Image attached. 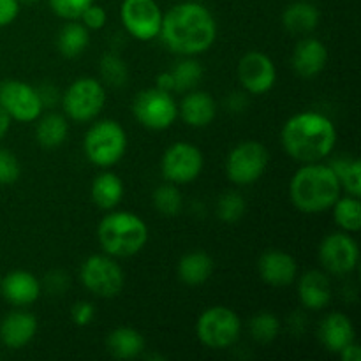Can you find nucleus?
Segmentation results:
<instances>
[{
  "mask_svg": "<svg viewBox=\"0 0 361 361\" xmlns=\"http://www.w3.org/2000/svg\"><path fill=\"white\" fill-rule=\"evenodd\" d=\"M159 37L176 55L197 56L208 51L217 39V23L207 6L182 2L162 14Z\"/></svg>",
  "mask_w": 361,
  "mask_h": 361,
  "instance_id": "nucleus-1",
  "label": "nucleus"
},
{
  "mask_svg": "<svg viewBox=\"0 0 361 361\" xmlns=\"http://www.w3.org/2000/svg\"><path fill=\"white\" fill-rule=\"evenodd\" d=\"M281 141L286 154L295 161L321 162L337 145V129L323 113L302 111L284 123Z\"/></svg>",
  "mask_w": 361,
  "mask_h": 361,
  "instance_id": "nucleus-2",
  "label": "nucleus"
},
{
  "mask_svg": "<svg viewBox=\"0 0 361 361\" xmlns=\"http://www.w3.org/2000/svg\"><path fill=\"white\" fill-rule=\"evenodd\" d=\"M341 192L342 187L334 168L321 162L303 164L289 182L291 203L302 214L314 215L331 210Z\"/></svg>",
  "mask_w": 361,
  "mask_h": 361,
  "instance_id": "nucleus-3",
  "label": "nucleus"
},
{
  "mask_svg": "<svg viewBox=\"0 0 361 361\" xmlns=\"http://www.w3.org/2000/svg\"><path fill=\"white\" fill-rule=\"evenodd\" d=\"M99 245L111 257H130L143 250L148 242V226L133 212H113L104 215L97 228Z\"/></svg>",
  "mask_w": 361,
  "mask_h": 361,
  "instance_id": "nucleus-4",
  "label": "nucleus"
},
{
  "mask_svg": "<svg viewBox=\"0 0 361 361\" xmlns=\"http://www.w3.org/2000/svg\"><path fill=\"white\" fill-rule=\"evenodd\" d=\"M83 150L88 161L97 168H113L127 152L126 129L115 120L95 122L85 134Z\"/></svg>",
  "mask_w": 361,
  "mask_h": 361,
  "instance_id": "nucleus-5",
  "label": "nucleus"
},
{
  "mask_svg": "<svg viewBox=\"0 0 361 361\" xmlns=\"http://www.w3.org/2000/svg\"><path fill=\"white\" fill-rule=\"evenodd\" d=\"M240 334H242V321L238 314L229 307H210L197 317V341L212 351L233 348L238 342Z\"/></svg>",
  "mask_w": 361,
  "mask_h": 361,
  "instance_id": "nucleus-6",
  "label": "nucleus"
},
{
  "mask_svg": "<svg viewBox=\"0 0 361 361\" xmlns=\"http://www.w3.org/2000/svg\"><path fill=\"white\" fill-rule=\"evenodd\" d=\"M80 281L92 295L99 298H113L122 293L126 274L115 257L108 254H94L81 263Z\"/></svg>",
  "mask_w": 361,
  "mask_h": 361,
  "instance_id": "nucleus-7",
  "label": "nucleus"
},
{
  "mask_svg": "<svg viewBox=\"0 0 361 361\" xmlns=\"http://www.w3.org/2000/svg\"><path fill=\"white\" fill-rule=\"evenodd\" d=\"M133 113L147 129L166 130L178 118V104L171 92L157 87L145 88L134 99Z\"/></svg>",
  "mask_w": 361,
  "mask_h": 361,
  "instance_id": "nucleus-8",
  "label": "nucleus"
},
{
  "mask_svg": "<svg viewBox=\"0 0 361 361\" xmlns=\"http://www.w3.org/2000/svg\"><path fill=\"white\" fill-rule=\"evenodd\" d=\"M270 162L267 147L259 141H242L226 159V175L235 185H252L264 175Z\"/></svg>",
  "mask_w": 361,
  "mask_h": 361,
  "instance_id": "nucleus-9",
  "label": "nucleus"
},
{
  "mask_svg": "<svg viewBox=\"0 0 361 361\" xmlns=\"http://www.w3.org/2000/svg\"><path fill=\"white\" fill-rule=\"evenodd\" d=\"M63 111L74 122H90L106 104L104 85L94 78H78L69 85L62 97Z\"/></svg>",
  "mask_w": 361,
  "mask_h": 361,
  "instance_id": "nucleus-10",
  "label": "nucleus"
},
{
  "mask_svg": "<svg viewBox=\"0 0 361 361\" xmlns=\"http://www.w3.org/2000/svg\"><path fill=\"white\" fill-rule=\"evenodd\" d=\"M204 166L200 148L187 141H178L168 147L161 159V173L166 182L187 185L201 175Z\"/></svg>",
  "mask_w": 361,
  "mask_h": 361,
  "instance_id": "nucleus-11",
  "label": "nucleus"
},
{
  "mask_svg": "<svg viewBox=\"0 0 361 361\" xmlns=\"http://www.w3.org/2000/svg\"><path fill=\"white\" fill-rule=\"evenodd\" d=\"M0 108L16 122L30 123L42 115L41 95L37 88L21 80L0 81Z\"/></svg>",
  "mask_w": 361,
  "mask_h": 361,
  "instance_id": "nucleus-12",
  "label": "nucleus"
},
{
  "mask_svg": "<svg viewBox=\"0 0 361 361\" xmlns=\"http://www.w3.org/2000/svg\"><path fill=\"white\" fill-rule=\"evenodd\" d=\"M120 18L126 30L137 41H154L161 34L162 11L155 0H123Z\"/></svg>",
  "mask_w": 361,
  "mask_h": 361,
  "instance_id": "nucleus-13",
  "label": "nucleus"
},
{
  "mask_svg": "<svg viewBox=\"0 0 361 361\" xmlns=\"http://www.w3.org/2000/svg\"><path fill=\"white\" fill-rule=\"evenodd\" d=\"M319 261L331 275H349L360 261V249L356 240L345 231L324 236L319 245Z\"/></svg>",
  "mask_w": 361,
  "mask_h": 361,
  "instance_id": "nucleus-14",
  "label": "nucleus"
},
{
  "mask_svg": "<svg viewBox=\"0 0 361 361\" xmlns=\"http://www.w3.org/2000/svg\"><path fill=\"white\" fill-rule=\"evenodd\" d=\"M236 73L243 92L250 95L267 94L277 83V67L263 51L245 53L240 59Z\"/></svg>",
  "mask_w": 361,
  "mask_h": 361,
  "instance_id": "nucleus-15",
  "label": "nucleus"
},
{
  "mask_svg": "<svg viewBox=\"0 0 361 361\" xmlns=\"http://www.w3.org/2000/svg\"><path fill=\"white\" fill-rule=\"evenodd\" d=\"M257 271L261 281L271 288H286L298 277V263L289 252L270 249L261 254L257 261Z\"/></svg>",
  "mask_w": 361,
  "mask_h": 361,
  "instance_id": "nucleus-16",
  "label": "nucleus"
},
{
  "mask_svg": "<svg viewBox=\"0 0 361 361\" xmlns=\"http://www.w3.org/2000/svg\"><path fill=\"white\" fill-rule=\"evenodd\" d=\"M328 63V48L324 42L314 37H303L293 49L291 66L295 73L303 80L319 76Z\"/></svg>",
  "mask_w": 361,
  "mask_h": 361,
  "instance_id": "nucleus-17",
  "label": "nucleus"
},
{
  "mask_svg": "<svg viewBox=\"0 0 361 361\" xmlns=\"http://www.w3.org/2000/svg\"><path fill=\"white\" fill-rule=\"evenodd\" d=\"M0 293L14 307H28L41 296V282L27 270L9 271L0 279Z\"/></svg>",
  "mask_w": 361,
  "mask_h": 361,
  "instance_id": "nucleus-18",
  "label": "nucleus"
},
{
  "mask_svg": "<svg viewBox=\"0 0 361 361\" xmlns=\"http://www.w3.org/2000/svg\"><path fill=\"white\" fill-rule=\"evenodd\" d=\"M37 334V319L27 310H13L0 323V341L9 349H23Z\"/></svg>",
  "mask_w": 361,
  "mask_h": 361,
  "instance_id": "nucleus-19",
  "label": "nucleus"
},
{
  "mask_svg": "<svg viewBox=\"0 0 361 361\" xmlns=\"http://www.w3.org/2000/svg\"><path fill=\"white\" fill-rule=\"evenodd\" d=\"M298 298L309 310L326 309L334 298L330 277L319 270L305 271L298 281Z\"/></svg>",
  "mask_w": 361,
  "mask_h": 361,
  "instance_id": "nucleus-20",
  "label": "nucleus"
},
{
  "mask_svg": "<svg viewBox=\"0 0 361 361\" xmlns=\"http://www.w3.org/2000/svg\"><path fill=\"white\" fill-rule=\"evenodd\" d=\"M217 115V104L214 97L208 92L201 90H189L183 95L182 102L178 106V116L190 127L210 126Z\"/></svg>",
  "mask_w": 361,
  "mask_h": 361,
  "instance_id": "nucleus-21",
  "label": "nucleus"
},
{
  "mask_svg": "<svg viewBox=\"0 0 361 361\" xmlns=\"http://www.w3.org/2000/svg\"><path fill=\"white\" fill-rule=\"evenodd\" d=\"M319 341L326 351L338 355L345 345L356 341L351 319L342 312L328 314L319 324Z\"/></svg>",
  "mask_w": 361,
  "mask_h": 361,
  "instance_id": "nucleus-22",
  "label": "nucleus"
},
{
  "mask_svg": "<svg viewBox=\"0 0 361 361\" xmlns=\"http://www.w3.org/2000/svg\"><path fill=\"white\" fill-rule=\"evenodd\" d=\"M106 349L116 360H134L143 355L145 338L130 326H118L109 331L106 338Z\"/></svg>",
  "mask_w": 361,
  "mask_h": 361,
  "instance_id": "nucleus-23",
  "label": "nucleus"
},
{
  "mask_svg": "<svg viewBox=\"0 0 361 361\" xmlns=\"http://www.w3.org/2000/svg\"><path fill=\"white\" fill-rule=\"evenodd\" d=\"M321 13L312 2H305V0H298V2L289 4L282 13V25L289 34L303 35L310 34L316 30L319 25Z\"/></svg>",
  "mask_w": 361,
  "mask_h": 361,
  "instance_id": "nucleus-24",
  "label": "nucleus"
},
{
  "mask_svg": "<svg viewBox=\"0 0 361 361\" xmlns=\"http://www.w3.org/2000/svg\"><path fill=\"white\" fill-rule=\"evenodd\" d=\"M178 279L187 286H201L212 277L214 259L203 250H192L178 261Z\"/></svg>",
  "mask_w": 361,
  "mask_h": 361,
  "instance_id": "nucleus-25",
  "label": "nucleus"
},
{
  "mask_svg": "<svg viewBox=\"0 0 361 361\" xmlns=\"http://www.w3.org/2000/svg\"><path fill=\"white\" fill-rule=\"evenodd\" d=\"M92 201L101 210H115L123 197V183L118 175L111 171H104L92 183Z\"/></svg>",
  "mask_w": 361,
  "mask_h": 361,
  "instance_id": "nucleus-26",
  "label": "nucleus"
},
{
  "mask_svg": "<svg viewBox=\"0 0 361 361\" xmlns=\"http://www.w3.org/2000/svg\"><path fill=\"white\" fill-rule=\"evenodd\" d=\"M37 127H35V141L46 150L59 148L69 134V122L63 115L59 113H48L39 116Z\"/></svg>",
  "mask_w": 361,
  "mask_h": 361,
  "instance_id": "nucleus-27",
  "label": "nucleus"
},
{
  "mask_svg": "<svg viewBox=\"0 0 361 361\" xmlns=\"http://www.w3.org/2000/svg\"><path fill=\"white\" fill-rule=\"evenodd\" d=\"M88 42H90L88 28L83 23L73 20L60 28L59 37H56V48H59L60 55L66 59H76L87 49Z\"/></svg>",
  "mask_w": 361,
  "mask_h": 361,
  "instance_id": "nucleus-28",
  "label": "nucleus"
},
{
  "mask_svg": "<svg viewBox=\"0 0 361 361\" xmlns=\"http://www.w3.org/2000/svg\"><path fill=\"white\" fill-rule=\"evenodd\" d=\"M338 228L345 233H358L361 229V201L356 196L338 197L331 207Z\"/></svg>",
  "mask_w": 361,
  "mask_h": 361,
  "instance_id": "nucleus-29",
  "label": "nucleus"
},
{
  "mask_svg": "<svg viewBox=\"0 0 361 361\" xmlns=\"http://www.w3.org/2000/svg\"><path fill=\"white\" fill-rule=\"evenodd\" d=\"M169 76L173 80V92H189L194 90L203 78V67L194 56H183L169 71Z\"/></svg>",
  "mask_w": 361,
  "mask_h": 361,
  "instance_id": "nucleus-30",
  "label": "nucleus"
},
{
  "mask_svg": "<svg viewBox=\"0 0 361 361\" xmlns=\"http://www.w3.org/2000/svg\"><path fill=\"white\" fill-rule=\"evenodd\" d=\"M335 175L338 176L341 187L349 194V196H361V162L360 159H337L331 164Z\"/></svg>",
  "mask_w": 361,
  "mask_h": 361,
  "instance_id": "nucleus-31",
  "label": "nucleus"
},
{
  "mask_svg": "<svg viewBox=\"0 0 361 361\" xmlns=\"http://www.w3.org/2000/svg\"><path fill=\"white\" fill-rule=\"evenodd\" d=\"M99 73L102 81L109 87H123L129 80V67L122 56L115 53H104L99 62Z\"/></svg>",
  "mask_w": 361,
  "mask_h": 361,
  "instance_id": "nucleus-32",
  "label": "nucleus"
},
{
  "mask_svg": "<svg viewBox=\"0 0 361 361\" xmlns=\"http://www.w3.org/2000/svg\"><path fill=\"white\" fill-rule=\"evenodd\" d=\"M154 207L159 214L166 215V217H173V215L180 214L183 207V197L180 194L178 185L175 183H162L154 190Z\"/></svg>",
  "mask_w": 361,
  "mask_h": 361,
  "instance_id": "nucleus-33",
  "label": "nucleus"
},
{
  "mask_svg": "<svg viewBox=\"0 0 361 361\" xmlns=\"http://www.w3.org/2000/svg\"><path fill=\"white\" fill-rule=\"evenodd\" d=\"M250 337L257 342V344H270L277 338L279 331H281V323L279 317L271 312H257L256 316L250 319L249 323Z\"/></svg>",
  "mask_w": 361,
  "mask_h": 361,
  "instance_id": "nucleus-34",
  "label": "nucleus"
},
{
  "mask_svg": "<svg viewBox=\"0 0 361 361\" xmlns=\"http://www.w3.org/2000/svg\"><path fill=\"white\" fill-rule=\"evenodd\" d=\"M245 197L235 190H226L217 201V217L224 224H235L245 215Z\"/></svg>",
  "mask_w": 361,
  "mask_h": 361,
  "instance_id": "nucleus-35",
  "label": "nucleus"
},
{
  "mask_svg": "<svg viewBox=\"0 0 361 361\" xmlns=\"http://www.w3.org/2000/svg\"><path fill=\"white\" fill-rule=\"evenodd\" d=\"M94 0H49V7L59 18L67 21L80 20L81 13L87 9Z\"/></svg>",
  "mask_w": 361,
  "mask_h": 361,
  "instance_id": "nucleus-36",
  "label": "nucleus"
},
{
  "mask_svg": "<svg viewBox=\"0 0 361 361\" xmlns=\"http://www.w3.org/2000/svg\"><path fill=\"white\" fill-rule=\"evenodd\" d=\"M21 175V166L16 155L7 148H0V185H13Z\"/></svg>",
  "mask_w": 361,
  "mask_h": 361,
  "instance_id": "nucleus-37",
  "label": "nucleus"
},
{
  "mask_svg": "<svg viewBox=\"0 0 361 361\" xmlns=\"http://www.w3.org/2000/svg\"><path fill=\"white\" fill-rule=\"evenodd\" d=\"M81 23L88 28V30H101V28L106 27V21H108V14H106V9L99 4L92 2L87 9L81 13L80 16Z\"/></svg>",
  "mask_w": 361,
  "mask_h": 361,
  "instance_id": "nucleus-38",
  "label": "nucleus"
},
{
  "mask_svg": "<svg viewBox=\"0 0 361 361\" xmlns=\"http://www.w3.org/2000/svg\"><path fill=\"white\" fill-rule=\"evenodd\" d=\"M71 317L76 326H88L95 317V307L90 302H78L71 310Z\"/></svg>",
  "mask_w": 361,
  "mask_h": 361,
  "instance_id": "nucleus-39",
  "label": "nucleus"
},
{
  "mask_svg": "<svg viewBox=\"0 0 361 361\" xmlns=\"http://www.w3.org/2000/svg\"><path fill=\"white\" fill-rule=\"evenodd\" d=\"M20 0H0V28L9 27L20 14Z\"/></svg>",
  "mask_w": 361,
  "mask_h": 361,
  "instance_id": "nucleus-40",
  "label": "nucleus"
},
{
  "mask_svg": "<svg viewBox=\"0 0 361 361\" xmlns=\"http://www.w3.org/2000/svg\"><path fill=\"white\" fill-rule=\"evenodd\" d=\"M338 356H341L342 361H361L360 345L356 344V341L351 342V344H348L341 353H338Z\"/></svg>",
  "mask_w": 361,
  "mask_h": 361,
  "instance_id": "nucleus-41",
  "label": "nucleus"
},
{
  "mask_svg": "<svg viewBox=\"0 0 361 361\" xmlns=\"http://www.w3.org/2000/svg\"><path fill=\"white\" fill-rule=\"evenodd\" d=\"M48 286L53 291H62L63 286H67V275H63L62 271H53L48 275Z\"/></svg>",
  "mask_w": 361,
  "mask_h": 361,
  "instance_id": "nucleus-42",
  "label": "nucleus"
},
{
  "mask_svg": "<svg viewBox=\"0 0 361 361\" xmlns=\"http://www.w3.org/2000/svg\"><path fill=\"white\" fill-rule=\"evenodd\" d=\"M228 108L233 109V111H240V109L245 108V95L242 92L231 94V97L228 99Z\"/></svg>",
  "mask_w": 361,
  "mask_h": 361,
  "instance_id": "nucleus-43",
  "label": "nucleus"
},
{
  "mask_svg": "<svg viewBox=\"0 0 361 361\" xmlns=\"http://www.w3.org/2000/svg\"><path fill=\"white\" fill-rule=\"evenodd\" d=\"M11 122H13V120H11V116L7 115L2 108H0V141H2L4 137H6V134L9 133Z\"/></svg>",
  "mask_w": 361,
  "mask_h": 361,
  "instance_id": "nucleus-44",
  "label": "nucleus"
},
{
  "mask_svg": "<svg viewBox=\"0 0 361 361\" xmlns=\"http://www.w3.org/2000/svg\"><path fill=\"white\" fill-rule=\"evenodd\" d=\"M37 2V0H20V4H34Z\"/></svg>",
  "mask_w": 361,
  "mask_h": 361,
  "instance_id": "nucleus-45",
  "label": "nucleus"
}]
</instances>
